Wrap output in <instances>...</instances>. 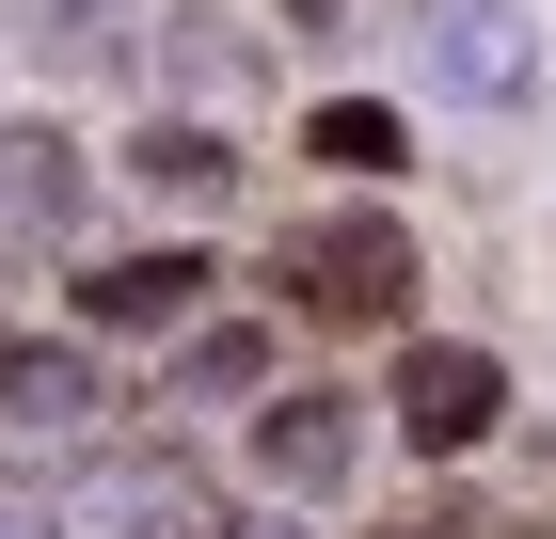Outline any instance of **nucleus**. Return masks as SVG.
I'll return each instance as SVG.
<instances>
[{"mask_svg": "<svg viewBox=\"0 0 556 539\" xmlns=\"http://www.w3.org/2000/svg\"><path fill=\"white\" fill-rule=\"evenodd\" d=\"M287 286L318 301L334 333H397V318H414V222H397V207H318L287 239Z\"/></svg>", "mask_w": 556, "mask_h": 539, "instance_id": "f257e3e1", "label": "nucleus"}, {"mask_svg": "<svg viewBox=\"0 0 556 539\" xmlns=\"http://www.w3.org/2000/svg\"><path fill=\"white\" fill-rule=\"evenodd\" d=\"M414 64H429L445 112H541V16L525 0H429Z\"/></svg>", "mask_w": 556, "mask_h": 539, "instance_id": "f03ea898", "label": "nucleus"}, {"mask_svg": "<svg viewBox=\"0 0 556 539\" xmlns=\"http://www.w3.org/2000/svg\"><path fill=\"white\" fill-rule=\"evenodd\" d=\"M80 508H96V539H223V492H207V460H175V445H112Z\"/></svg>", "mask_w": 556, "mask_h": 539, "instance_id": "7ed1b4c3", "label": "nucleus"}, {"mask_svg": "<svg viewBox=\"0 0 556 539\" xmlns=\"http://www.w3.org/2000/svg\"><path fill=\"white\" fill-rule=\"evenodd\" d=\"M493 413H509V365H493V349H462V333H429L414 365H397V428H414L429 460L493 445Z\"/></svg>", "mask_w": 556, "mask_h": 539, "instance_id": "20e7f679", "label": "nucleus"}, {"mask_svg": "<svg viewBox=\"0 0 556 539\" xmlns=\"http://www.w3.org/2000/svg\"><path fill=\"white\" fill-rule=\"evenodd\" d=\"M80 191H96V159H80V127H0V239H80Z\"/></svg>", "mask_w": 556, "mask_h": 539, "instance_id": "39448f33", "label": "nucleus"}, {"mask_svg": "<svg viewBox=\"0 0 556 539\" xmlns=\"http://www.w3.org/2000/svg\"><path fill=\"white\" fill-rule=\"evenodd\" d=\"M0 413H16V428H48V445H80V428L112 413L96 333H16V349H0Z\"/></svg>", "mask_w": 556, "mask_h": 539, "instance_id": "423d86ee", "label": "nucleus"}, {"mask_svg": "<svg viewBox=\"0 0 556 539\" xmlns=\"http://www.w3.org/2000/svg\"><path fill=\"white\" fill-rule=\"evenodd\" d=\"M160 80L191 95V112H270V48L223 16V0H191V16H160Z\"/></svg>", "mask_w": 556, "mask_h": 539, "instance_id": "0eeeda50", "label": "nucleus"}, {"mask_svg": "<svg viewBox=\"0 0 556 539\" xmlns=\"http://www.w3.org/2000/svg\"><path fill=\"white\" fill-rule=\"evenodd\" d=\"M207 318V254H112L80 270V333H191Z\"/></svg>", "mask_w": 556, "mask_h": 539, "instance_id": "6e6552de", "label": "nucleus"}, {"mask_svg": "<svg viewBox=\"0 0 556 539\" xmlns=\"http://www.w3.org/2000/svg\"><path fill=\"white\" fill-rule=\"evenodd\" d=\"M350 445H366V413H350L334 381H318V397H255V476L270 492H334Z\"/></svg>", "mask_w": 556, "mask_h": 539, "instance_id": "1a4fd4ad", "label": "nucleus"}, {"mask_svg": "<svg viewBox=\"0 0 556 539\" xmlns=\"http://www.w3.org/2000/svg\"><path fill=\"white\" fill-rule=\"evenodd\" d=\"M128 175H143V191H175V207H207V191H239V143H223L207 112H175V127H143V143H128Z\"/></svg>", "mask_w": 556, "mask_h": 539, "instance_id": "9d476101", "label": "nucleus"}, {"mask_svg": "<svg viewBox=\"0 0 556 539\" xmlns=\"http://www.w3.org/2000/svg\"><path fill=\"white\" fill-rule=\"evenodd\" d=\"M175 397L255 413V397H270V333H255V318H191V349H175Z\"/></svg>", "mask_w": 556, "mask_h": 539, "instance_id": "9b49d317", "label": "nucleus"}, {"mask_svg": "<svg viewBox=\"0 0 556 539\" xmlns=\"http://www.w3.org/2000/svg\"><path fill=\"white\" fill-rule=\"evenodd\" d=\"M302 143H318L334 175H397V143H414V127H397L382 95H318V112H302Z\"/></svg>", "mask_w": 556, "mask_h": 539, "instance_id": "f8f14e48", "label": "nucleus"}, {"mask_svg": "<svg viewBox=\"0 0 556 539\" xmlns=\"http://www.w3.org/2000/svg\"><path fill=\"white\" fill-rule=\"evenodd\" d=\"M16 48L33 64H96V48H128V0H16Z\"/></svg>", "mask_w": 556, "mask_h": 539, "instance_id": "ddd939ff", "label": "nucleus"}, {"mask_svg": "<svg viewBox=\"0 0 556 539\" xmlns=\"http://www.w3.org/2000/svg\"><path fill=\"white\" fill-rule=\"evenodd\" d=\"M0 539H64V492H33V476H0Z\"/></svg>", "mask_w": 556, "mask_h": 539, "instance_id": "4468645a", "label": "nucleus"}, {"mask_svg": "<svg viewBox=\"0 0 556 539\" xmlns=\"http://www.w3.org/2000/svg\"><path fill=\"white\" fill-rule=\"evenodd\" d=\"M223 539H302V524H223Z\"/></svg>", "mask_w": 556, "mask_h": 539, "instance_id": "2eb2a0df", "label": "nucleus"}]
</instances>
